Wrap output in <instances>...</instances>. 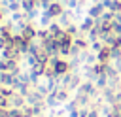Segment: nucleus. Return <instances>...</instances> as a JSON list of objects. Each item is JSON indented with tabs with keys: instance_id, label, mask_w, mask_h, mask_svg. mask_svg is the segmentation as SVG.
<instances>
[{
	"instance_id": "obj_1",
	"label": "nucleus",
	"mask_w": 121,
	"mask_h": 117,
	"mask_svg": "<svg viewBox=\"0 0 121 117\" xmlns=\"http://www.w3.org/2000/svg\"><path fill=\"white\" fill-rule=\"evenodd\" d=\"M26 104L28 106H43L45 104V96L42 94V92H38V91H34V92H28V96H26Z\"/></svg>"
},
{
	"instance_id": "obj_2",
	"label": "nucleus",
	"mask_w": 121,
	"mask_h": 117,
	"mask_svg": "<svg viewBox=\"0 0 121 117\" xmlns=\"http://www.w3.org/2000/svg\"><path fill=\"white\" fill-rule=\"evenodd\" d=\"M26 106V96L19 94V92H13L9 96V108H15V109H21Z\"/></svg>"
},
{
	"instance_id": "obj_3",
	"label": "nucleus",
	"mask_w": 121,
	"mask_h": 117,
	"mask_svg": "<svg viewBox=\"0 0 121 117\" xmlns=\"http://www.w3.org/2000/svg\"><path fill=\"white\" fill-rule=\"evenodd\" d=\"M43 11H47V13H49V15L53 17V19H57V17H59V15H60V13L64 11V6H62V4L59 2V0H55V2H53V4H51V6L47 8V9H43Z\"/></svg>"
},
{
	"instance_id": "obj_4",
	"label": "nucleus",
	"mask_w": 121,
	"mask_h": 117,
	"mask_svg": "<svg viewBox=\"0 0 121 117\" xmlns=\"http://www.w3.org/2000/svg\"><path fill=\"white\" fill-rule=\"evenodd\" d=\"M104 11H106V8L102 6V2H98V4H95V6H91V8L87 9V15L93 17V19H96V17H102Z\"/></svg>"
},
{
	"instance_id": "obj_5",
	"label": "nucleus",
	"mask_w": 121,
	"mask_h": 117,
	"mask_svg": "<svg viewBox=\"0 0 121 117\" xmlns=\"http://www.w3.org/2000/svg\"><path fill=\"white\" fill-rule=\"evenodd\" d=\"M53 70H55L57 75H64V74L70 72V64H68L66 60H60V58H59V60L53 64Z\"/></svg>"
},
{
	"instance_id": "obj_6",
	"label": "nucleus",
	"mask_w": 121,
	"mask_h": 117,
	"mask_svg": "<svg viewBox=\"0 0 121 117\" xmlns=\"http://www.w3.org/2000/svg\"><path fill=\"white\" fill-rule=\"evenodd\" d=\"M76 91H78V92H83V94H87V96H93V94L96 92V85H93L91 81H83Z\"/></svg>"
},
{
	"instance_id": "obj_7",
	"label": "nucleus",
	"mask_w": 121,
	"mask_h": 117,
	"mask_svg": "<svg viewBox=\"0 0 121 117\" xmlns=\"http://www.w3.org/2000/svg\"><path fill=\"white\" fill-rule=\"evenodd\" d=\"M43 49H45L49 55H59V42L53 40V38H49V40L43 42Z\"/></svg>"
},
{
	"instance_id": "obj_8",
	"label": "nucleus",
	"mask_w": 121,
	"mask_h": 117,
	"mask_svg": "<svg viewBox=\"0 0 121 117\" xmlns=\"http://www.w3.org/2000/svg\"><path fill=\"white\" fill-rule=\"evenodd\" d=\"M21 36H23V38H25L26 42H32V40H34V38L38 36V30H36V28H34L32 25H26V26L23 28V32H21Z\"/></svg>"
},
{
	"instance_id": "obj_9",
	"label": "nucleus",
	"mask_w": 121,
	"mask_h": 117,
	"mask_svg": "<svg viewBox=\"0 0 121 117\" xmlns=\"http://www.w3.org/2000/svg\"><path fill=\"white\" fill-rule=\"evenodd\" d=\"M13 81H15V74H11V72H0V85L13 87Z\"/></svg>"
},
{
	"instance_id": "obj_10",
	"label": "nucleus",
	"mask_w": 121,
	"mask_h": 117,
	"mask_svg": "<svg viewBox=\"0 0 121 117\" xmlns=\"http://www.w3.org/2000/svg\"><path fill=\"white\" fill-rule=\"evenodd\" d=\"M93 26H95V19L87 15V17L83 19V23L79 25V32H85V34H87V32H89V30L93 28Z\"/></svg>"
},
{
	"instance_id": "obj_11",
	"label": "nucleus",
	"mask_w": 121,
	"mask_h": 117,
	"mask_svg": "<svg viewBox=\"0 0 121 117\" xmlns=\"http://www.w3.org/2000/svg\"><path fill=\"white\" fill-rule=\"evenodd\" d=\"M51 19H53V17H51V15H49L47 11H42V15H40V25H42L43 28H47V26H49V25L53 23Z\"/></svg>"
},
{
	"instance_id": "obj_12",
	"label": "nucleus",
	"mask_w": 121,
	"mask_h": 117,
	"mask_svg": "<svg viewBox=\"0 0 121 117\" xmlns=\"http://www.w3.org/2000/svg\"><path fill=\"white\" fill-rule=\"evenodd\" d=\"M57 104H60V102H59V98H57V94H55V92H49V94L45 96V106L55 108Z\"/></svg>"
},
{
	"instance_id": "obj_13",
	"label": "nucleus",
	"mask_w": 121,
	"mask_h": 117,
	"mask_svg": "<svg viewBox=\"0 0 121 117\" xmlns=\"http://www.w3.org/2000/svg\"><path fill=\"white\" fill-rule=\"evenodd\" d=\"M76 102H78V106H87V104H89V96H87V94H83V92H78Z\"/></svg>"
},
{
	"instance_id": "obj_14",
	"label": "nucleus",
	"mask_w": 121,
	"mask_h": 117,
	"mask_svg": "<svg viewBox=\"0 0 121 117\" xmlns=\"http://www.w3.org/2000/svg\"><path fill=\"white\" fill-rule=\"evenodd\" d=\"M74 45H76L78 49H81V51H83V49H87V42H85V40H81L79 36H76V38H74Z\"/></svg>"
},
{
	"instance_id": "obj_15",
	"label": "nucleus",
	"mask_w": 121,
	"mask_h": 117,
	"mask_svg": "<svg viewBox=\"0 0 121 117\" xmlns=\"http://www.w3.org/2000/svg\"><path fill=\"white\" fill-rule=\"evenodd\" d=\"M64 30H66V32H68V34H70V36H76V34H78V32H79V26H76V25H74V23H70V25H68V26H66V28H64Z\"/></svg>"
},
{
	"instance_id": "obj_16",
	"label": "nucleus",
	"mask_w": 121,
	"mask_h": 117,
	"mask_svg": "<svg viewBox=\"0 0 121 117\" xmlns=\"http://www.w3.org/2000/svg\"><path fill=\"white\" fill-rule=\"evenodd\" d=\"M102 47H104V42H102V40H96V42H93V43H91V49H93V51H96V53H98Z\"/></svg>"
},
{
	"instance_id": "obj_17",
	"label": "nucleus",
	"mask_w": 121,
	"mask_h": 117,
	"mask_svg": "<svg viewBox=\"0 0 121 117\" xmlns=\"http://www.w3.org/2000/svg\"><path fill=\"white\" fill-rule=\"evenodd\" d=\"M76 109H78V102H76V100H72V102L66 104V111H68V113H70V111H76Z\"/></svg>"
},
{
	"instance_id": "obj_18",
	"label": "nucleus",
	"mask_w": 121,
	"mask_h": 117,
	"mask_svg": "<svg viewBox=\"0 0 121 117\" xmlns=\"http://www.w3.org/2000/svg\"><path fill=\"white\" fill-rule=\"evenodd\" d=\"M89 111H91V109H87V108H81V109H79V117H89Z\"/></svg>"
},
{
	"instance_id": "obj_19",
	"label": "nucleus",
	"mask_w": 121,
	"mask_h": 117,
	"mask_svg": "<svg viewBox=\"0 0 121 117\" xmlns=\"http://www.w3.org/2000/svg\"><path fill=\"white\" fill-rule=\"evenodd\" d=\"M0 72H8V64L4 58H0Z\"/></svg>"
}]
</instances>
